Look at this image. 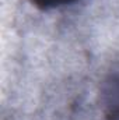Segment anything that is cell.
<instances>
[{
	"instance_id": "obj_1",
	"label": "cell",
	"mask_w": 119,
	"mask_h": 120,
	"mask_svg": "<svg viewBox=\"0 0 119 120\" xmlns=\"http://www.w3.org/2000/svg\"><path fill=\"white\" fill-rule=\"evenodd\" d=\"M101 106L107 120H119V66L107 74L101 84Z\"/></svg>"
},
{
	"instance_id": "obj_2",
	"label": "cell",
	"mask_w": 119,
	"mask_h": 120,
	"mask_svg": "<svg viewBox=\"0 0 119 120\" xmlns=\"http://www.w3.org/2000/svg\"><path fill=\"white\" fill-rule=\"evenodd\" d=\"M28 1L39 10H53V8H60L64 6L74 4L80 0H28Z\"/></svg>"
}]
</instances>
